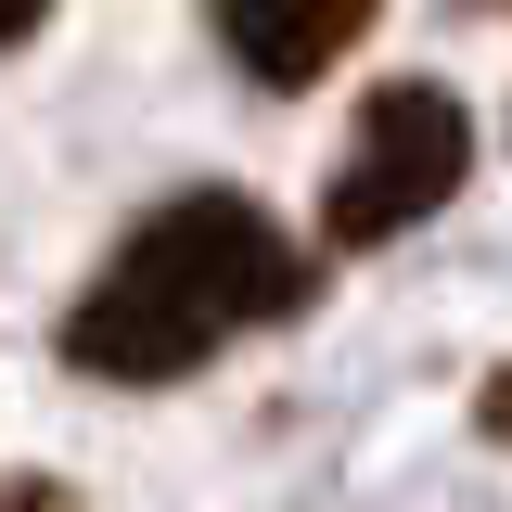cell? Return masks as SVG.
Wrapping results in <instances>:
<instances>
[{
    "label": "cell",
    "instance_id": "3957f363",
    "mask_svg": "<svg viewBox=\"0 0 512 512\" xmlns=\"http://www.w3.org/2000/svg\"><path fill=\"white\" fill-rule=\"evenodd\" d=\"M205 13H218V52L244 64L256 90H320L384 0H205Z\"/></svg>",
    "mask_w": 512,
    "mask_h": 512
},
{
    "label": "cell",
    "instance_id": "5b68a950",
    "mask_svg": "<svg viewBox=\"0 0 512 512\" xmlns=\"http://www.w3.org/2000/svg\"><path fill=\"white\" fill-rule=\"evenodd\" d=\"M39 13H52V0H0V52H13V39H26Z\"/></svg>",
    "mask_w": 512,
    "mask_h": 512
},
{
    "label": "cell",
    "instance_id": "6da1fadb",
    "mask_svg": "<svg viewBox=\"0 0 512 512\" xmlns=\"http://www.w3.org/2000/svg\"><path fill=\"white\" fill-rule=\"evenodd\" d=\"M295 308H308V244L256 192H167L64 308V359L90 384H180Z\"/></svg>",
    "mask_w": 512,
    "mask_h": 512
},
{
    "label": "cell",
    "instance_id": "8992f818",
    "mask_svg": "<svg viewBox=\"0 0 512 512\" xmlns=\"http://www.w3.org/2000/svg\"><path fill=\"white\" fill-rule=\"evenodd\" d=\"M487 436H512V372H487Z\"/></svg>",
    "mask_w": 512,
    "mask_h": 512
},
{
    "label": "cell",
    "instance_id": "277c9868",
    "mask_svg": "<svg viewBox=\"0 0 512 512\" xmlns=\"http://www.w3.org/2000/svg\"><path fill=\"white\" fill-rule=\"evenodd\" d=\"M0 512H90L64 474H0Z\"/></svg>",
    "mask_w": 512,
    "mask_h": 512
},
{
    "label": "cell",
    "instance_id": "7a4b0ae2",
    "mask_svg": "<svg viewBox=\"0 0 512 512\" xmlns=\"http://www.w3.org/2000/svg\"><path fill=\"white\" fill-rule=\"evenodd\" d=\"M461 180H474V116H461V90L384 77L372 103H359V128H346V167L320 180V244L372 256V244H397L410 218H436Z\"/></svg>",
    "mask_w": 512,
    "mask_h": 512
}]
</instances>
